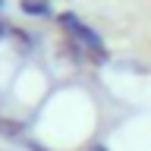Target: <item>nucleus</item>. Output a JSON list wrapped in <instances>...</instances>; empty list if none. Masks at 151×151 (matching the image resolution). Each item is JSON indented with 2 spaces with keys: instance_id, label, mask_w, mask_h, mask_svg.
Returning <instances> with one entry per match:
<instances>
[{
  "instance_id": "nucleus-4",
  "label": "nucleus",
  "mask_w": 151,
  "mask_h": 151,
  "mask_svg": "<svg viewBox=\"0 0 151 151\" xmlns=\"http://www.w3.org/2000/svg\"><path fill=\"white\" fill-rule=\"evenodd\" d=\"M85 151H110V148H107V145H101V142H98V145H88V148H85Z\"/></svg>"
},
{
  "instance_id": "nucleus-3",
  "label": "nucleus",
  "mask_w": 151,
  "mask_h": 151,
  "mask_svg": "<svg viewBox=\"0 0 151 151\" xmlns=\"http://www.w3.org/2000/svg\"><path fill=\"white\" fill-rule=\"evenodd\" d=\"M116 66H120V69H129V73H139V76H148V73H151V66H148V63H142V60H132V57H123Z\"/></svg>"
},
{
  "instance_id": "nucleus-1",
  "label": "nucleus",
  "mask_w": 151,
  "mask_h": 151,
  "mask_svg": "<svg viewBox=\"0 0 151 151\" xmlns=\"http://www.w3.org/2000/svg\"><path fill=\"white\" fill-rule=\"evenodd\" d=\"M57 25H60V32H63L69 41H76V44L85 50V60L91 66H101L110 60V50H107V44H104V38L98 35V28L88 25L82 16H76V13H57Z\"/></svg>"
},
{
  "instance_id": "nucleus-2",
  "label": "nucleus",
  "mask_w": 151,
  "mask_h": 151,
  "mask_svg": "<svg viewBox=\"0 0 151 151\" xmlns=\"http://www.w3.org/2000/svg\"><path fill=\"white\" fill-rule=\"evenodd\" d=\"M19 9H22V16H28V19H57L50 0H19Z\"/></svg>"
}]
</instances>
